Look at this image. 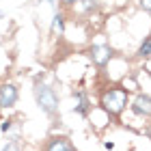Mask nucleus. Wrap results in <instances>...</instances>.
Masks as SVG:
<instances>
[{
    "mask_svg": "<svg viewBox=\"0 0 151 151\" xmlns=\"http://www.w3.org/2000/svg\"><path fill=\"white\" fill-rule=\"evenodd\" d=\"M52 32H58V35H63V15H60V13H56V15H54Z\"/></svg>",
    "mask_w": 151,
    "mask_h": 151,
    "instance_id": "nucleus-8",
    "label": "nucleus"
},
{
    "mask_svg": "<svg viewBox=\"0 0 151 151\" xmlns=\"http://www.w3.org/2000/svg\"><path fill=\"white\" fill-rule=\"evenodd\" d=\"M17 101V88L13 84H2L0 86V106L2 108H11Z\"/></svg>",
    "mask_w": 151,
    "mask_h": 151,
    "instance_id": "nucleus-3",
    "label": "nucleus"
},
{
    "mask_svg": "<svg viewBox=\"0 0 151 151\" xmlns=\"http://www.w3.org/2000/svg\"><path fill=\"white\" fill-rule=\"evenodd\" d=\"M125 104H127V93L123 91V88H108V91L101 95V106H104V110L110 112V114L123 112Z\"/></svg>",
    "mask_w": 151,
    "mask_h": 151,
    "instance_id": "nucleus-2",
    "label": "nucleus"
},
{
    "mask_svg": "<svg viewBox=\"0 0 151 151\" xmlns=\"http://www.w3.org/2000/svg\"><path fill=\"white\" fill-rule=\"evenodd\" d=\"M97 9V0H82V11L84 13H91Z\"/></svg>",
    "mask_w": 151,
    "mask_h": 151,
    "instance_id": "nucleus-9",
    "label": "nucleus"
},
{
    "mask_svg": "<svg viewBox=\"0 0 151 151\" xmlns=\"http://www.w3.org/2000/svg\"><path fill=\"white\" fill-rule=\"evenodd\" d=\"M65 2H78V0H65Z\"/></svg>",
    "mask_w": 151,
    "mask_h": 151,
    "instance_id": "nucleus-14",
    "label": "nucleus"
},
{
    "mask_svg": "<svg viewBox=\"0 0 151 151\" xmlns=\"http://www.w3.org/2000/svg\"><path fill=\"white\" fill-rule=\"evenodd\" d=\"M11 123H13V121H6V123H2V129H4V132H9V129H11Z\"/></svg>",
    "mask_w": 151,
    "mask_h": 151,
    "instance_id": "nucleus-13",
    "label": "nucleus"
},
{
    "mask_svg": "<svg viewBox=\"0 0 151 151\" xmlns=\"http://www.w3.org/2000/svg\"><path fill=\"white\" fill-rule=\"evenodd\" d=\"M45 151H73V145L69 142V138H65V136H54V138L47 140Z\"/></svg>",
    "mask_w": 151,
    "mask_h": 151,
    "instance_id": "nucleus-5",
    "label": "nucleus"
},
{
    "mask_svg": "<svg viewBox=\"0 0 151 151\" xmlns=\"http://www.w3.org/2000/svg\"><path fill=\"white\" fill-rule=\"evenodd\" d=\"M138 54L140 56H151V37L145 41V43L140 45V50H138Z\"/></svg>",
    "mask_w": 151,
    "mask_h": 151,
    "instance_id": "nucleus-10",
    "label": "nucleus"
},
{
    "mask_svg": "<svg viewBox=\"0 0 151 151\" xmlns=\"http://www.w3.org/2000/svg\"><path fill=\"white\" fill-rule=\"evenodd\" d=\"M35 99H37L39 108L45 114H54L56 112L58 97H56V93H54V88H50L47 84H43V82H37L35 84Z\"/></svg>",
    "mask_w": 151,
    "mask_h": 151,
    "instance_id": "nucleus-1",
    "label": "nucleus"
},
{
    "mask_svg": "<svg viewBox=\"0 0 151 151\" xmlns=\"http://www.w3.org/2000/svg\"><path fill=\"white\" fill-rule=\"evenodd\" d=\"M73 110L78 112V114H82V116L88 112V99H86V95L82 93V91L76 93V106H73Z\"/></svg>",
    "mask_w": 151,
    "mask_h": 151,
    "instance_id": "nucleus-7",
    "label": "nucleus"
},
{
    "mask_svg": "<svg viewBox=\"0 0 151 151\" xmlns=\"http://www.w3.org/2000/svg\"><path fill=\"white\" fill-rule=\"evenodd\" d=\"M91 56H93V63L95 65H106L112 56V50L108 45H93L91 47Z\"/></svg>",
    "mask_w": 151,
    "mask_h": 151,
    "instance_id": "nucleus-4",
    "label": "nucleus"
},
{
    "mask_svg": "<svg viewBox=\"0 0 151 151\" xmlns=\"http://www.w3.org/2000/svg\"><path fill=\"white\" fill-rule=\"evenodd\" d=\"M132 110L136 114H151V97L147 95H138L132 104Z\"/></svg>",
    "mask_w": 151,
    "mask_h": 151,
    "instance_id": "nucleus-6",
    "label": "nucleus"
},
{
    "mask_svg": "<svg viewBox=\"0 0 151 151\" xmlns=\"http://www.w3.org/2000/svg\"><path fill=\"white\" fill-rule=\"evenodd\" d=\"M2 151H17V142H15V140H11V142H9V145H6Z\"/></svg>",
    "mask_w": 151,
    "mask_h": 151,
    "instance_id": "nucleus-11",
    "label": "nucleus"
},
{
    "mask_svg": "<svg viewBox=\"0 0 151 151\" xmlns=\"http://www.w3.org/2000/svg\"><path fill=\"white\" fill-rule=\"evenodd\" d=\"M140 6H142L145 11H149V13H151V0H140Z\"/></svg>",
    "mask_w": 151,
    "mask_h": 151,
    "instance_id": "nucleus-12",
    "label": "nucleus"
}]
</instances>
